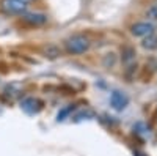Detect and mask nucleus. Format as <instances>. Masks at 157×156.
<instances>
[{
    "instance_id": "obj_1",
    "label": "nucleus",
    "mask_w": 157,
    "mask_h": 156,
    "mask_svg": "<svg viewBox=\"0 0 157 156\" xmlns=\"http://www.w3.org/2000/svg\"><path fill=\"white\" fill-rule=\"evenodd\" d=\"M88 47L90 41L83 35H74L66 41V50L69 54H83L85 50H88Z\"/></svg>"
},
{
    "instance_id": "obj_2",
    "label": "nucleus",
    "mask_w": 157,
    "mask_h": 156,
    "mask_svg": "<svg viewBox=\"0 0 157 156\" xmlns=\"http://www.w3.org/2000/svg\"><path fill=\"white\" fill-rule=\"evenodd\" d=\"M0 10L5 14H22L27 10V3L22 0H0Z\"/></svg>"
},
{
    "instance_id": "obj_3",
    "label": "nucleus",
    "mask_w": 157,
    "mask_h": 156,
    "mask_svg": "<svg viewBox=\"0 0 157 156\" xmlns=\"http://www.w3.org/2000/svg\"><path fill=\"white\" fill-rule=\"evenodd\" d=\"M21 109L29 114V115H33V114H38L39 110L43 109V102L39 101L38 98H25L21 101Z\"/></svg>"
},
{
    "instance_id": "obj_4",
    "label": "nucleus",
    "mask_w": 157,
    "mask_h": 156,
    "mask_svg": "<svg viewBox=\"0 0 157 156\" xmlns=\"http://www.w3.org/2000/svg\"><path fill=\"white\" fill-rule=\"evenodd\" d=\"M129 102V98L126 93H121V92H113L112 96H110V104L115 110H123Z\"/></svg>"
},
{
    "instance_id": "obj_5",
    "label": "nucleus",
    "mask_w": 157,
    "mask_h": 156,
    "mask_svg": "<svg viewBox=\"0 0 157 156\" xmlns=\"http://www.w3.org/2000/svg\"><path fill=\"white\" fill-rule=\"evenodd\" d=\"M132 33L135 36H148L154 32V25L149 24V22H137L132 25Z\"/></svg>"
},
{
    "instance_id": "obj_6",
    "label": "nucleus",
    "mask_w": 157,
    "mask_h": 156,
    "mask_svg": "<svg viewBox=\"0 0 157 156\" xmlns=\"http://www.w3.org/2000/svg\"><path fill=\"white\" fill-rule=\"evenodd\" d=\"M46 16L41 14V13H32V14H25L24 16V21L30 24V25H43L46 22Z\"/></svg>"
},
{
    "instance_id": "obj_7",
    "label": "nucleus",
    "mask_w": 157,
    "mask_h": 156,
    "mask_svg": "<svg viewBox=\"0 0 157 156\" xmlns=\"http://www.w3.org/2000/svg\"><path fill=\"white\" fill-rule=\"evenodd\" d=\"M123 62L127 68H134L135 65V50L132 47H126L123 50Z\"/></svg>"
},
{
    "instance_id": "obj_8",
    "label": "nucleus",
    "mask_w": 157,
    "mask_h": 156,
    "mask_svg": "<svg viewBox=\"0 0 157 156\" xmlns=\"http://www.w3.org/2000/svg\"><path fill=\"white\" fill-rule=\"evenodd\" d=\"M143 47L148 49V50L157 49V35H155V32H152L151 35L145 36V40H143Z\"/></svg>"
},
{
    "instance_id": "obj_9",
    "label": "nucleus",
    "mask_w": 157,
    "mask_h": 156,
    "mask_svg": "<svg viewBox=\"0 0 157 156\" xmlns=\"http://www.w3.org/2000/svg\"><path fill=\"white\" fill-rule=\"evenodd\" d=\"M94 117V112L91 109H82L80 112H77L74 115V120L75 122H80V120H85V118H93Z\"/></svg>"
},
{
    "instance_id": "obj_10",
    "label": "nucleus",
    "mask_w": 157,
    "mask_h": 156,
    "mask_svg": "<svg viewBox=\"0 0 157 156\" xmlns=\"http://www.w3.org/2000/svg\"><path fill=\"white\" fill-rule=\"evenodd\" d=\"M146 14H148L151 19H154V21H155V19H157V5H152V6L146 11Z\"/></svg>"
},
{
    "instance_id": "obj_11",
    "label": "nucleus",
    "mask_w": 157,
    "mask_h": 156,
    "mask_svg": "<svg viewBox=\"0 0 157 156\" xmlns=\"http://www.w3.org/2000/svg\"><path fill=\"white\" fill-rule=\"evenodd\" d=\"M135 156H145V154H143V153H135Z\"/></svg>"
},
{
    "instance_id": "obj_12",
    "label": "nucleus",
    "mask_w": 157,
    "mask_h": 156,
    "mask_svg": "<svg viewBox=\"0 0 157 156\" xmlns=\"http://www.w3.org/2000/svg\"><path fill=\"white\" fill-rule=\"evenodd\" d=\"M22 2H25V3H27V2H32V0H22Z\"/></svg>"
}]
</instances>
